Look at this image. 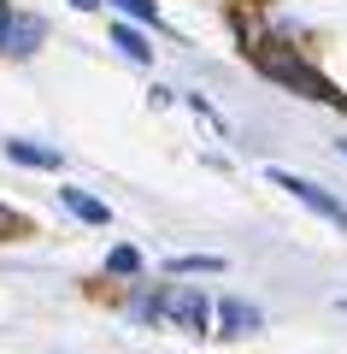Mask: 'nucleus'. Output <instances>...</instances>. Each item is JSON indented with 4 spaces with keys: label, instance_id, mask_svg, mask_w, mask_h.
Wrapping results in <instances>:
<instances>
[{
    "label": "nucleus",
    "instance_id": "1",
    "mask_svg": "<svg viewBox=\"0 0 347 354\" xmlns=\"http://www.w3.org/2000/svg\"><path fill=\"white\" fill-rule=\"evenodd\" d=\"M271 183H277V189H288V195H295V201H306V207H312V213H318V218H330V225H335V230H341V236H347V207L335 201L330 189H318L312 177H295V171H283V165H271Z\"/></svg>",
    "mask_w": 347,
    "mask_h": 354
},
{
    "label": "nucleus",
    "instance_id": "2",
    "mask_svg": "<svg viewBox=\"0 0 347 354\" xmlns=\"http://www.w3.org/2000/svg\"><path fill=\"white\" fill-rule=\"evenodd\" d=\"M153 319H165V325H177V330H206V301H200L195 290H159L153 295Z\"/></svg>",
    "mask_w": 347,
    "mask_h": 354
},
{
    "label": "nucleus",
    "instance_id": "3",
    "mask_svg": "<svg viewBox=\"0 0 347 354\" xmlns=\"http://www.w3.org/2000/svg\"><path fill=\"white\" fill-rule=\"evenodd\" d=\"M259 65H265L271 77H283V83H295L300 95H318V101H330V83H324V77H312L306 65H300V59H288V53H265Z\"/></svg>",
    "mask_w": 347,
    "mask_h": 354
},
{
    "label": "nucleus",
    "instance_id": "4",
    "mask_svg": "<svg viewBox=\"0 0 347 354\" xmlns=\"http://www.w3.org/2000/svg\"><path fill=\"white\" fill-rule=\"evenodd\" d=\"M36 41H41L36 18H6V41H0L6 53H36Z\"/></svg>",
    "mask_w": 347,
    "mask_h": 354
},
{
    "label": "nucleus",
    "instance_id": "5",
    "mask_svg": "<svg viewBox=\"0 0 347 354\" xmlns=\"http://www.w3.org/2000/svg\"><path fill=\"white\" fill-rule=\"evenodd\" d=\"M59 201L71 207V213L83 218V225H106V218H112V213H106V201H95V195H83V189H71V183H65V189H59Z\"/></svg>",
    "mask_w": 347,
    "mask_h": 354
},
{
    "label": "nucleus",
    "instance_id": "6",
    "mask_svg": "<svg viewBox=\"0 0 347 354\" xmlns=\"http://www.w3.org/2000/svg\"><path fill=\"white\" fill-rule=\"evenodd\" d=\"M218 319H224V337H248V330L259 325V313H253L248 301H224V307H218Z\"/></svg>",
    "mask_w": 347,
    "mask_h": 354
},
{
    "label": "nucleus",
    "instance_id": "7",
    "mask_svg": "<svg viewBox=\"0 0 347 354\" xmlns=\"http://www.w3.org/2000/svg\"><path fill=\"white\" fill-rule=\"evenodd\" d=\"M6 153H12L18 165H41V171H59V165H65L53 148H36V142H6Z\"/></svg>",
    "mask_w": 347,
    "mask_h": 354
},
{
    "label": "nucleus",
    "instance_id": "8",
    "mask_svg": "<svg viewBox=\"0 0 347 354\" xmlns=\"http://www.w3.org/2000/svg\"><path fill=\"white\" fill-rule=\"evenodd\" d=\"M112 41H118V48H124V53H130L136 65H148V59H153V48H148V41H141V36H136L130 24H118V30H112Z\"/></svg>",
    "mask_w": 347,
    "mask_h": 354
},
{
    "label": "nucleus",
    "instance_id": "9",
    "mask_svg": "<svg viewBox=\"0 0 347 354\" xmlns=\"http://www.w3.org/2000/svg\"><path fill=\"white\" fill-rule=\"evenodd\" d=\"M106 272H118V278H136V272H141V254H136V248H112V254H106Z\"/></svg>",
    "mask_w": 347,
    "mask_h": 354
},
{
    "label": "nucleus",
    "instance_id": "10",
    "mask_svg": "<svg viewBox=\"0 0 347 354\" xmlns=\"http://www.w3.org/2000/svg\"><path fill=\"white\" fill-rule=\"evenodd\" d=\"M177 272H224V260L218 254H183V260H171V278Z\"/></svg>",
    "mask_w": 347,
    "mask_h": 354
},
{
    "label": "nucleus",
    "instance_id": "11",
    "mask_svg": "<svg viewBox=\"0 0 347 354\" xmlns=\"http://www.w3.org/2000/svg\"><path fill=\"white\" fill-rule=\"evenodd\" d=\"M130 18H141V24H159V12H153V0H118Z\"/></svg>",
    "mask_w": 347,
    "mask_h": 354
},
{
    "label": "nucleus",
    "instance_id": "12",
    "mask_svg": "<svg viewBox=\"0 0 347 354\" xmlns=\"http://www.w3.org/2000/svg\"><path fill=\"white\" fill-rule=\"evenodd\" d=\"M6 18H12V12H6V0H0V41H6Z\"/></svg>",
    "mask_w": 347,
    "mask_h": 354
},
{
    "label": "nucleus",
    "instance_id": "13",
    "mask_svg": "<svg viewBox=\"0 0 347 354\" xmlns=\"http://www.w3.org/2000/svg\"><path fill=\"white\" fill-rule=\"evenodd\" d=\"M71 6H83V12H95V6H100V0H71Z\"/></svg>",
    "mask_w": 347,
    "mask_h": 354
},
{
    "label": "nucleus",
    "instance_id": "14",
    "mask_svg": "<svg viewBox=\"0 0 347 354\" xmlns=\"http://www.w3.org/2000/svg\"><path fill=\"white\" fill-rule=\"evenodd\" d=\"M341 153H347V142H341Z\"/></svg>",
    "mask_w": 347,
    "mask_h": 354
}]
</instances>
